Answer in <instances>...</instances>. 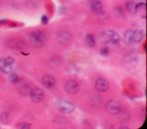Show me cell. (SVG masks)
<instances>
[{
	"instance_id": "6da1fadb",
	"label": "cell",
	"mask_w": 147,
	"mask_h": 129,
	"mask_svg": "<svg viewBox=\"0 0 147 129\" xmlns=\"http://www.w3.org/2000/svg\"><path fill=\"white\" fill-rule=\"evenodd\" d=\"M98 40L99 42L103 44L111 43L113 44H117L119 42V37L115 32L105 30L99 34Z\"/></svg>"
},
{
	"instance_id": "7a4b0ae2",
	"label": "cell",
	"mask_w": 147,
	"mask_h": 129,
	"mask_svg": "<svg viewBox=\"0 0 147 129\" xmlns=\"http://www.w3.org/2000/svg\"><path fill=\"white\" fill-rule=\"evenodd\" d=\"M30 41L33 47L39 48L45 44L46 42V37L42 32L36 31L31 34Z\"/></svg>"
},
{
	"instance_id": "3957f363",
	"label": "cell",
	"mask_w": 147,
	"mask_h": 129,
	"mask_svg": "<svg viewBox=\"0 0 147 129\" xmlns=\"http://www.w3.org/2000/svg\"><path fill=\"white\" fill-rule=\"evenodd\" d=\"M55 107L56 109L61 113L67 114L71 113L75 108L74 104L65 100H59L56 102Z\"/></svg>"
},
{
	"instance_id": "277c9868",
	"label": "cell",
	"mask_w": 147,
	"mask_h": 129,
	"mask_svg": "<svg viewBox=\"0 0 147 129\" xmlns=\"http://www.w3.org/2000/svg\"><path fill=\"white\" fill-rule=\"evenodd\" d=\"M107 112L111 115H116L120 112V104L116 100H111L108 101L105 105Z\"/></svg>"
},
{
	"instance_id": "5b68a950",
	"label": "cell",
	"mask_w": 147,
	"mask_h": 129,
	"mask_svg": "<svg viewBox=\"0 0 147 129\" xmlns=\"http://www.w3.org/2000/svg\"><path fill=\"white\" fill-rule=\"evenodd\" d=\"M29 96L31 100L34 103H40L44 97L43 91L40 88H34L30 90Z\"/></svg>"
},
{
	"instance_id": "8992f818",
	"label": "cell",
	"mask_w": 147,
	"mask_h": 129,
	"mask_svg": "<svg viewBox=\"0 0 147 129\" xmlns=\"http://www.w3.org/2000/svg\"><path fill=\"white\" fill-rule=\"evenodd\" d=\"M65 89L67 92L71 94H75L79 91V87L76 81L69 80L67 81L64 85Z\"/></svg>"
},
{
	"instance_id": "52a82bcc",
	"label": "cell",
	"mask_w": 147,
	"mask_h": 129,
	"mask_svg": "<svg viewBox=\"0 0 147 129\" xmlns=\"http://www.w3.org/2000/svg\"><path fill=\"white\" fill-rule=\"evenodd\" d=\"M56 38L60 44L66 45L70 41L71 36L70 33L67 31H61L57 33Z\"/></svg>"
},
{
	"instance_id": "ba28073f",
	"label": "cell",
	"mask_w": 147,
	"mask_h": 129,
	"mask_svg": "<svg viewBox=\"0 0 147 129\" xmlns=\"http://www.w3.org/2000/svg\"><path fill=\"white\" fill-rule=\"evenodd\" d=\"M91 10L93 14L95 15L99 14L103 9V6L100 0H90Z\"/></svg>"
},
{
	"instance_id": "9c48e42d",
	"label": "cell",
	"mask_w": 147,
	"mask_h": 129,
	"mask_svg": "<svg viewBox=\"0 0 147 129\" xmlns=\"http://www.w3.org/2000/svg\"><path fill=\"white\" fill-rule=\"evenodd\" d=\"M41 84L46 88H50L55 84V79L50 75H45L41 79Z\"/></svg>"
},
{
	"instance_id": "30bf717a",
	"label": "cell",
	"mask_w": 147,
	"mask_h": 129,
	"mask_svg": "<svg viewBox=\"0 0 147 129\" xmlns=\"http://www.w3.org/2000/svg\"><path fill=\"white\" fill-rule=\"evenodd\" d=\"M95 87L99 92H105L109 87V84L107 80L103 79H98L95 83Z\"/></svg>"
},
{
	"instance_id": "8fae6325",
	"label": "cell",
	"mask_w": 147,
	"mask_h": 129,
	"mask_svg": "<svg viewBox=\"0 0 147 129\" xmlns=\"http://www.w3.org/2000/svg\"><path fill=\"white\" fill-rule=\"evenodd\" d=\"M133 34V31L131 30H127L123 34V41L126 45H131L134 43Z\"/></svg>"
},
{
	"instance_id": "7c38bea8",
	"label": "cell",
	"mask_w": 147,
	"mask_h": 129,
	"mask_svg": "<svg viewBox=\"0 0 147 129\" xmlns=\"http://www.w3.org/2000/svg\"><path fill=\"white\" fill-rule=\"evenodd\" d=\"M135 11L142 18H145L146 16V4L145 3H139L136 5Z\"/></svg>"
},
{
	"instance_id": "4fadbf2b",
	"label": "cell",
	"mask_w": 147,
	"mask_h": 129,
	"mask_svg": "<svg viewBox=\"0 0 147 129\" xmlns=\"http://www.w3.org/2000/svg\"><path fill=\"white\" fill-rule=\"evenodd\" d=\"M144 37V32L140 30H137L133 32V38L134 43H139Z\"/></svg>"
},
{
	"instance_id": "5bb4252c",
	"label": "cell",
	"mask_w": 147,
	"mask_h": 129,
	"mask_svg": "<svg viewBox=\"0 0 147 129\" xmlns=\"http://www.w3.org/2000/svg\"><path fill=\"white\" fill-rule=\"evenodd\" d=\"M11 65H6L4 62L3 60L0 58V72L7 74L11 72Z\"/></svg>"
},
{
	"instance_id": "9a60e30c",
	"label": "cell",
	"mask_w": 147,
	"mask_h": 129,
	"mask_svg": "<svg viewBox=\"0 0 147 129\" xmlns=\"http://www.w3.org/2000/svg\"><path fill=\"white\" fill-rule=\"evenodd\" d=\"M11 120L9 112H3L0 115V122L3 124H7Z\"/></svg>"
},
{
	"instance_id": "2e32d148",
	"label": "cell",
	"mask_w": 147,
	"mask_h": 129,
	"mask_svg": "<svg viewBox=\"0 0 147 129\" xmlns=\"http://www.w3.org/2000/svg\"><path fill=\"white\" fill-rule=\"evenodd\" d=\"M86 42L87 45L90 48H93L95 46V40L92 35L88 34L86 37Z\"/></svg>"
},
{
	"instance_id": "e0dca14e",
	"label": "cell",
	"mask_w": 147,
	"mask_h": 129,
	"mask_svg": "<svg viewBox=\"0 0 147 129\" xmlns=\"http://www.w3.org/2000/svg\"><path fill=\"white\" fill-rule=\"evenodd\" d=\"M114 14L118 18H122L124 17V12L121 7H116L114 8Z\"/></svg>"
},
{
	"instance_id": "ac0fdd59",
	"label": "cell",
	"mask_w": 147,
	"mask_h": 129,
	"mask_svg": "<svg viewBox=\"0 0 147 129\" xmlns=\"http://www.w3.org/2000/svg\"><path fill=\"white\" fill-rule=\"evenodd\" d=\"M19 92L21 95H22L23 96H26L28 94L29 95V93L30 92V89L28 85H24L20 88Z\"/></svg>"
},
{
	"instance_id": "d6986e66",
	"label": "cell",
	"mask_w": 147,
	"mask_h": 129,
	"mask_svg": "<svg viewBox=\"0 0 147 129\" xmlns=\"http://www.w3.org/2000/svg\"><path fill=\"white\" fill-rule=\"evenodd\" d=\"M9 80L11 84H16L19 81V77L17 74L12 73L9 76Z\"/></svg>"
},
{
	"instance_id": "ffe728a7",
	"label": "cell",
	"mask_w": 147,
	"mask_h": 129,
	"mask_svg": "<svg viewBox=\"0 0 147 129\" xmlns=\"http://www.w3.org/2000/svg\"><path fill=\"white\" fill-rule=\"evenodd\" d=\"M135 6L136 5L134 2L131 1H129L126 3V9L129 12H131L134 10L135 11Z\"/></svg>"
},
{
	"instance_id": "44dd1931",
	"label": "cell",
	"mask_w": 147,
	"mask_h": 129,
	"mask_svg": "<svg viewBox=\"0 0 147 129\" xmlns=\"http://www.w3.org/2000/svg\"><path fill=\"white\" fill-rule=\"evenodd\" d=\"M98 15H99V22L100 23H106V22L108 20V16H107V14H106L105 13H102V11Z\"/></svg>"
},
{
	"instance_id": "7402d4cb",
	"label": "cell",
	"mask_w": 147,
	"mask_h": 129,
	"mask_svg": "<svg viewBox=\"0 0 147 129\" xmlns=\"http://www.w3.org/2000/svg\"><path fill=\"white\" fill-rule=\"evenodd\" d=\"M16 128L18 129H28L29 128V124L26 122H20L17 124Z\"/></svg>"
},
{
	"instance_id": "603a6c76",
	"label": "cell",
	"mask_w": 147,
	"mask_h": 129,
	"mask_svg": "<svg viewBox=\"0 0 147 129\" xmlns=\"http://www.w3.org/2000/svg\"><path fill=\"white\" fill-rule=\"evenodd\" d=\"M99 53L102 56H106L109 54V49L107 46L103 47L102 49H100Z\"/></svg>"
},
{
	"instance_id": "cb8c5ba5",
	"label": "cell",
	"mask_w": 147,
	"mask_h": 129,
	"mask_svg": "<svg viewBox=\"0 0 147 129\" xmlns=\"http://www.w3.org/2000/svg\"><path fill=\"white\" fill-rule=\"evenodd\" d=\"M3 61L6 65H11V64H13L14 63V59L12 57H7L5 58V59H3Z\"/></svg>"
},
{
	"instance_id": "d4e9b609",
	"label": "cell",
	"mask_w": 147,
	"mask_h": 129,
	"mask_svg": "<svg viewBox=\"0 0 147 129\" xmlns=\"http://www.w3.org/2000/svg\"><path fill=\"white\" fill-rule=\"evenodd\" d=\"M67 69H68V72H69L70 73L74 74L75 73L77 72V69L76 68H75L74 65H72L71 64H68V67Z\"/></svg>"
},
{
	"instance_id": "484cf974",
	"label": "cell",
	"mask_w": 147,
	"mask_h": 129,
	"mask_svg": "<svg viewBox=\"0 0 147 129\" xmlns=\"http://www.w3.org/2000/svg\"><path fill=\"white\" fill-rule=\"evenodd\" d=\"M41 21L43 24H44V25L47 24L48 23V18L47 15H43L41 18Z\"/></svg>"
},
{
	"instance_id": "4316f807",
	"label": "cell",
	"mask_w": 147,
	"mask_h": 129,
	"mask_svg": "<svg viewBox=\"0 0 147 129\" xmlns=\"http://www.w3.org/2000/svg\"><path fill=\"white\" fill-rule=\"evenodd\" d=\"M1 3H0V7H1Z\"/></svg>"
}]
</instances>
